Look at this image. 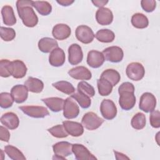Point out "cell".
Wrapping results in <instances>:
<instances>
[{"label": "cell", "instance_id": "cell-46", "mask_svg": "<svg viewBox=\"0 0 160 160\" xmlns=\"http://www.w3.org/2000/svg\"><path fill=\"white\" fill-rule=\"evenodd\" d=\"M56 2L59 4L60 5L62 6H70L71 4H72L74 1L73 0H60V1H56Z\"/></svg>", "mask_w": 160, "mask_h": 160}, {"label": "cell", "instance_id": "cell-6", "mask_svg": "<svg viewBox=\"0 0 160 160\" xmlns=\"http://www.w3.org/2000/svg\"><path fill=\"white\" fill-rule=\"evenodd\" d=\"M156 106V99L151 92L143 93L139 100V108L142 111L148 113L153 111Z\"/></svg>", "mask_w": 160, "mask_h": 160}, {"label": "cell", "instance_id": "cell-13", "mask_svg": "<svg viewBox=\"0 0 160 160\" xmlns=\"http://www.w3.org/2000/svg\"><path fill=\"white\" fill-rule=\"evenodd\" d=\"M68 61L71 65L79 64L83 58L81 47L78 44H72L68 48Z\"/></svg>", "mask_w": 160, "mask_h": 160}, {"label": "cell", "instance_id": "cell-1", "mask_svg": "<svg viewBox=\"0 0 160 160\" xmlns=\"http://www.w3.org/2000/svg\"><path fill=\"white\" fill-rule=\"evenodd\" d=\"M32 1L27 0L16 1L18 15L24 25L28 28L34 27L38 22V18L32 9Z\"/></svg>", "mask_w": 160, "mask_h": 160}, {"label": "cell", "instance_id": "cell-23", "mask_svg": "<svg viewBox=\"0 0 160 160\" xmlns=\"http://www.w3.org/2000/svg\"><path fill=\"white\" fill-rule=\"evenodd\" d=\"M41 100L52 112H57L63 109L64 100L62 98L58 97H51L44 98Z\"/></svg>", "mask_w": 160, "mask_h": 160}, {"label": "cell", "instance_id": "cell-36", "mask_svg": "<svg viewBox=\"0 0 160 160\" xmlns=\"http://www.w3.org/2000/svg\"><path fill=\"white\" fill-rule=\"evenodd\" d=\"M78 91L91 98L95 95V90L93 86L86 81H81L78 84Z\"/></svg>", "mask_w": 160, "mask_h": 160}, {"label": "cell", "instance_id": "cell-42", "mask_svg": "<svg viewBox=\"0 0 160 160\" xmlns=\"http://www.w3.org/2000/svg\"><path fill=\"white\" fill-rule=\"evenodd\" d=\"M141 5L146 12H151L156 7V2L154 0H142L141 1Z\"/></svg>", "mask_w": 160, "mask_h": 160}, {"label": "cell", "instance_id": "cell-21", "mask_svg": "<svg viewBox=\"0 0 160 160\" xmlns=\"http://www.w3.org/2000/svg\"><path fill=\"white\" fill-rule=\"evenodd\" d=\"M1 122L9 129H16L19 124V119L18 116L12 112H8L2 115L0 119Z\"/></svg>", "mask_w": 160, "mask_h": 160}, {"label": "cell", "instance_id": "cell-20", "mask_svg": "<svg viewBox=\"0 0 160 160\" xmlns=\"http://www.w3.org/2000/svg\"><path fill=\"white\" fill-rule=\"evenodd\" d=\"M65 53L60 48L54 49L49 54V62L54 67H59L64 64L65 62Z\"/></svg>", "mask_w": 160, "mask_h": 160}, {"label": "cell", "instance_id": "cell-41", "mask_svg": "<svg viewBox=\"0 0 160 160\" xmlns=\"http://www.w3.org/2000/svg\"><path fill=\"white\" fill-rule=\"evenodd\" d=\"M149 116V121L151 126L154 128H159L160 127V112L158 110L151 112Z\"/></svg>", "mask_w": 160, "mask_h": 160}, {"label": "cell", "instance_id": "cell-9", "mask_svg": "<svg viewBox=\"0 0 160 160\" xmlns=\"http://www.w3.org/2000/svg\"><path fill=\"white\" fill-rule=\"evenodd\" d=\"M102 53L106 61L111 62H121L124 57L122 49L119 46H110L104 49Z\"/></svg>", "mask_w": 160, "mask_h": 160}, {"label": "cell", "instance_id": "cell-25", "mask_svg": "<svg viewBox=\"0 0 160 160\" xmlns=\"http://www.w3.org/2000/svg\"><path fill=\"white\" fill-rule=\"evenodd\" d=\"M1 15L3 23L7 26H13L16 23L14 10L11 6L6 5L2 8Z\"/></svg>", "mask_w": 160, "mask_h": 160}, {"label": "cell", "instance_id": "cell-27", "mask_svg": "<svg viewBox=\"0 0 160 160\" xmlns=\"http://www.w3.org/2000/svg\"><path fill=\"white\" fill-rule=\"evenodd\" d=\"M100 78L107 80L112 85V86H114L119 82L121 76L116 70L113 69H108L102 72Z\"/></svg>", "mask_w": 160, "mask_h": 160}, {"label": "cell", "instance_id": "cell-17", "mask_svg": "<svg viewBox=\"0 0 160 160\" xmlns=\"http://www.w3.org/2000/svg\"><path fill=\"white\" fill-rule=\"evenodd\" d=\"M68 73L71 78L78 80H89L92 78L91 72L82 66L72 68Z\"/></svg>", "mask_w": 160, "mask_h": 160}, {"label": "cell", "instance_id": "cell-45", "mask_svg": "<svg viewBox=\"0 0 160 160\" xmlns=\"http://www.w3.org/2000/svg\"><path fill=\"white\" fill-rule=\"evenodd\" d=\"M92 2L93 4L98 8H103L104 5H106L108 2V1H102V0H95V1H92Z\"/></svg>", "mask_w": 160, "mask_h": 160}, {"label": "cell", "instance_id": "cell-47", "mask_svg": "<svg viewBox=\"0 0 160 160\" xmlns=\"http://www.w3.org/2000/svg\"><path fill=\"white\" fill-rule=\"evenodd\" d=\"M114 153L115 154L116 158V159H129L128 157H127L126 156H125V154L119 152H117L116 151H114Z\"/></svg>", "mask_w": 160, "mask_h": 160}, {"label": "cell", "instance_id": "cell-24", "mask_svg": "<svg viewBox=\"0 0 160 160\" xmlns=\"http://www.w3.org/2000/svg\"><path fill=\"white\" fill-rule=\"evenodd\" d=\"M38 45L39 49L44 53L51 52L54 49L58 48L57 41L55 39L48 37L41 38L38 41Z\"/></svg>", "mask_w": 160, "mask_h": 160}, {"label": "cell", "instance_id": "cell-22", "mask_svg": "<svg viewBox=\"0 0 160 160\" xmlns=\"http://www.w3.org/2000/svg\"><path fill=\"white\" fill-rule=\"evenodd\" d=\"M27 67L23 61L16 59L11 61V76L16 79H21L25 76Z\"/></svg>", "mask_w": 160, "mask_h": 160}, {"label": "cell", "instance_id": "cell-18", "mask_svg": "<svg viewBox=\"0 0 160 160\" xmlns=\"http://www.w3.org/2000/svg\"><path fill=\"white\" fill-rule=\"evenodd\" d=\"M62 125L68 134H70L71 136L79 137L84 132L83 126L79 122L71 121H64L62 122Z\"/></svg>", "mask_w": 160, "mask_h": 160}, {"label": "cell", "instance_id": "cell-16", "mask_svg": "<svg viewBox=\"0 0 160 160\" xmlns=\"http://www.w3.org/2000/svg\"><path fill=\"white\" fill-rule=\"evenodd\" d=\"M105 61L103 54L96 50L89 51L87 56V63L92 68H98L101 67Z\"/></svg>", "mask_w": 160, "mask_h": 160}, {"label": "cell", "instance_id": "cell-31", "mask_svg": "<svg viewBox=\"0 0 160 160\" xmlns=\"http://www.w3.org/2000/svg\"><path fill=\"white\" fill-rule=\"evenodd\" d=\"M97 86L99 94L102 96L109 95L112 91V85L107 80L99 78L97 80Z\"/></svg>", "mask_w": 160, "mask_h": 160}, {"label": "cell", "instance_id": "cell-2", "mask_svg": "<svg viewBox=\"0 0 160 160\" xmlns=\"http://www.w3.org/2000/svg\"><path fill=\"white\" fill-rule=\"evenodd\" d=\"M104 120L99 117L96 113L93 112H88L84 114L82 120V125L87 129L92 131L99 128Z\"/></svg>", "mask_w": 160, "mask_h": 160}, {"label": "cell", "instance_id": "cell-7", "mask_svg": "<svg viewBox=\"0 0 160 160\" xmlns=\"http://www.w3.org/2000/svg\"><path fill=\"white\" fill-rule=\"evenodd\" d=\"M75 34L77 39L83 44L91 43L95 37L92 29L86 25L78 26L76 29Z\"/></svg>", "mask_w": 160, "mask_h": 160}, {"label": "cell", "instance_id": "cell-37", "mask_svg": "<svg viewBox=\"0 0 160 160\" xmlns=\"http://www.w3.org/2000/svg\"><path fill=\"white\" fill-rule=\"evenodd\" d=\"M48 131L53 136L57 138H64L68 137V133L65 130L63 125L58 124L48 129Z\"/></svg>", "mask_w": 160, "mask_h": 160}, {"label": "cell", "instance_id": "cell-28", "mask_svg": "<svg viewBox=\"0 0 160 160\" xmlns=\"http://www.w3.org/2000/svg\"><path fill=\"white\" fill-rule=\"evenodd\" d=\"M132 25L138 29H144L149 25L148 18L142 13H135L131 18Z\"/></svg>", "mask_w": 160, "mask_h": 160}, {"label": "cell", "instance_id": "cell-14", "mask_svg": "<svg viewBox=\"0 0 160 160\" xmlns=\"http://www.w3.org/2000/svg\"><path fill=\"white\" fill-rule=\"evenodd\" d=\"M28 89L25 85L17 84L11 90V94L14 101L18 104L24 102L28 97Z\"/></svg>", "mask_w": 160, "mask_h": 160}, {"label": "cell", "instance_id": "cell-19", "mask_svg": "<svg viewBox=\"0 0 160 160\" xmlns=\"http://www.w3.org/2000/svg\"><path fill=\"white\" fill-rule=\"evenodd\" d=\"M71 34L70 27L66 24H57L52 31V34L56 39L64 40L68 38Z\"/></svg>", "mask_w": 160, "mask_h": 160}, {"label": "cell", "instance_id": "cell-5", "mask_svg": "<svg viewBox=\"0 0 160 160\" xmlns=\"http://www.w3.org/2000/svg\"><path fill=\"white\" fill-rule=\"evenodd\" d=\"M20 109L25 114L33 118H43L49 114L46 108L41 106H22Z\"/></svg>", "mask_w": 160, "mask_h": 160}, {"label": "cell", "instance_id": "cell-35", "mask_svg": "<svg viewBox=\"0 0 160 160\" xmlns=\"http://www.w3.org/2000/svg\"><path fill=\"white\" fill-rule=\"evenodd\" d=\"M71 97L74 99L83 109L88 108L91 104V100L90 98L78 91L72 94Z\"/></svg>", "mask_w": 160, "mask_h": 160}, {"label": "cell", "instance_id": "cell-26", "mask_svg": "<svg viewBox=\"0 0 160 160\" xmlns=\"http://www.w3.org/2000/svg\"><path fill=\"white\" fill-rule=\"evenodd\" d=\"M24 85L29 91L34 93L41 92L44 88L43 82L39 79L33 77H29L24 82Z\"/></svg>", "mask_w": 160, "mask_h": 160}, {"label": "cell", "instance_id": "cell-3", "mask_svg": "<svg viewBox=\"0 0 160 160\" xmlns=\"http://www.w3.org/2000/svg\"><path fill=\"white\" fill-rule=\"evenodd\" d=\"M72 144L67 141H61L54 144L52 146L54 156L52 159H66V157L72 153Z\"/></svg>", "mask_w": 160, "mask_h": 160}, {"label": "cell", "instance_id": "cell-32", "mask_svg": "<svg viewBox=\"0 0 160 160\" xmlns=\"http://www.w3.org/2000/svg\"><path fill=\"white\" fill-rule=\"evenodd\" d=\"M52 86L59 91L71 95L75 92V88L73 85L69 82L66 81H60L52 84Z\"/></svg>", "mask_w": 160, "mask_h": 160}, {"label": "cell", "instance_id": "cell-29", "mask_svg": "<svg viewBox=\"0 0 160 160\" xmlns=\"http://www.w3.org/2000/svg\"><path fill=\"white\" fill-rule=\"evenodd\" d=\"M94 36L99 41L105 43L111 42L115 38L114 32L108 29H102L99 30Z\"/></svg>", "mask_w": 160, "mask_h": 160}, {"label": "cell", "instance_id": "cell-39", "mask_svg": "<svg viewBox=\"0 0 160 160\" xmlns=\"http://www.w3.org/2000/svg\"><path fill=\"white\" fill-rule=\"evenodd\" d=\"M0 36L2 40L4 41H11L16 37V32L13 28L1 27Z\"/></svg>", "mask_w": 160, "mask_h": 160}, {"label": "cell", "instance_id": "cell-15", "mask_svg": "<svg viewBox=\"0 0 160 160\" xmlns=\"http://www.w3.org/2000/svg\"><path fill=\"white\" fill-rule=\"evenodd\" d=\"M96 19L100 25H109L113 21V14L109 8H100L96 12Z\"/></svg>", "mask_w": 160, "mask_h": 160}, {"label": "cell", "instance_id": "cell-8", "mask_svg": "<svg viewBox=\"0 0 160 160\" xmlns=\"http://www.w3.org/2000/svg\"><path fill=\"white\" fill-rule=\"evenodd\" d=\"M119 94V104L123 110L128 111L131 109L136 104V97L134 92L123 91L118 92Z\"/></svg>", "mask_w": 160, "mask_h": 160}, {"label": "cell", "instance_id": "cell-12", "mask_svg": "<svg viewBox=\"0 0 160 160\" xmlns=\"http://www.w3.org/2000/svg\"><path fill=\"white\" fill-rule=\"evenodd\" d=\"M72 151L77 160H94L97 158L90 152L84 145L74 144L72 146Z\"/></svg>", "mask_w": 160, "mask_h": 160}, {"label": "cell", "instance_id": "cell-38", "mask_svg": "<svg viewBox=\"0 0 160 160\" xmlns=\"http://www.w3.org/2000/svg\"><path fill=\"white\" fill-rule=\"evenodd\" d=\"M0 76L3 78H8L11 76V61L8 59L1 60Z\"/></svg>", "mask_w": 160, "mask_h": 160}, {"label": "cell", "instance_id": "cell-34", "mask_svg": "<svg viewBox=\"0 0 160 160\" xmlns=\"http://www.w3.org/2000/svg\"><path fill=\"white\" fill-rule=\"evenodd\" d=\"M146 124V116L142 112L136 113L131 119V124L132 127L137 130L143 129Z\"/></svg>", "mask_w": 160, "mask_h": 160}, {"label": "cell", "instance_id": "cell-33", "mask_svg": "<svg viewBox=\"0 0 160 160\" xmlns=\"http://www.w3.org/2000/svg\"><path fill=\"white\" fill-rule=\"evenodd\" d=\"M4 152L7 154L9 158L13 160H25L26 159L19 149L12 145H7L4 146Z\"/></svg>", "mask_w": 160, "mask_h": 160}, {"label": "cell", "instance_id": "cell-44", "mask_svg": "<svg viewBox=\"0 0 160 160\" xmlns=\"http://www.w3.org/2000/svg\"><path fill=\"white\" fill-rule=\"evenodd\" d=\"M123 91H129L134 92L135 88L133 84H132L131 82H125L122 83L118 88V92H121Z\"/></svg>", "mask_w": 160, "mask_h": 160}, {"label": "cell", "instance_id": "cell-10", "mask_svg": "<svg viewBox=\"0 0 160 160\" xmlns=\"http://www.w3.org/2000/svg\"><path fill=\"white\" fill-rule=\"evenodd\" d=\"M100 111L104 119L111 120L116 116L117 108L112 100L103 99L100 105Z\"/></svg>", "mask_w": 160, "mask_h": 160}, {"label": "cell", "instance_id": "cell-30", "mask_svg": "<svg viewBox=\"0 0 160 160\" xmlns=\"http://www.w3.org/2000/svg\"><path fill=\"white\" fill-rule=\"evenodd\" d=\"M32 6L42 16H48L52 11V6L48 1H32Z\"/></svg>", "mask_w": 160, "mask_h": 160}, {"label": "cell", "instance_id": "cell-40", "mask_svg": "<svg viewBox=\"0 0 160 160\" xmlns=\"http://www.w3.org/2000/svg\"><path fill=\"white\" fill-rule=\"evenodd\" d=\"M14 101L10 93L4 92L0 94V106L2 108L7 109L11 107Z\"/></svg>", "mask_w": 160, "mask_h": 160}, {"label": "cell", "instance_id": "cell-4", "mask_svg": "<svg viewBox=\"0 0 160 160\" xmlns=\"http://www.w3.org/2000/svg\"><path fill=\"white\" fill-rule=\"evenodd\" d=\"M126 73L129 79L132 81H138L143 78L145 74V70L141 63L133 62L128 65L126 69Z\"/></svg>", "mask_w": 160, "mask_h": 160}, {"label": "cell", "instance_id": "cell-11", "mask_svg": "<svg viewBox=\"0 0 160 160\" xmlns=\"http://www.w3.org/2000/svg\"><path fill=\"white\" fill-rule=\"evenodd\" d=\"M79 114V108L71 97L64 100L63 106V116L66 119H74Z\"/></svg>", "mask_w": 160, "mask_h": 160}, {"label": "cell", "instance_id": "cell-43", "mask_svg": "<svg viewBox=\"0 0 160 160\" xmlns=\"http://www.w3.org/2000/svg\"><path fill=\"white\" fill-rule=\"evenodd\" d=\"M10 138L9 131L4 126H0V139L2 141L8 142Z\"/></svg>", "mask_w": 160, "mask_h": 160}]
</instances>
